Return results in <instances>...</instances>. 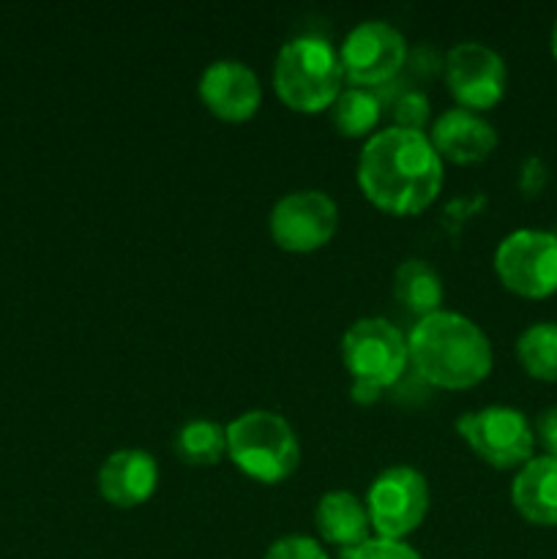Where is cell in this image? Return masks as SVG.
Masks as SVG:
<instances>
[{"label": "cell", "mask_w": 557, "mask_h": 559, "mask_svg": "<svg viewBox=\"0 0 557 559\" xmlns=\"http://www.w3.org/2000/svg\"><path fill=\"white\" fill-rule=\"evenodd\" d=\"M360 191L396 216L420 213L442 186V158L426 131L388 126L366 140L358 156Z\"/></svg>", "instance_id": "obj_1"}, {"label": "cell", "mask_w": 557, "mask_h": 559, "mask_svg": "<svg viewBox=\"0 0 557 559\" xmlns=\"http://www.w3.org/2000/svg\"><path fill=\"white\" fill-rule=\"evenodd\" d=\"M410 364L431 388L478 385L491 371V342L478 322L457 311H435L420 317L407 336Z\"/></svg>", "instance_id": "obj_2"}, {"label": "cell", "mask_w": 557, "mask_h": 559, "mask_svg": "<svg viewBox=\"0 0 557 559\" xmlns=\"http://www.w3.org/2000/svg\"><path fill=\"white\" fill-rule=\"evenodd\" d=\"M339 49L322 36H295L278 49L273 63V87L287 107L298 112L328 109L342 93Z\"/></svg>", "instance_id": "obj_3"}, {"label": "cell", "mask_w": 557, "mask_h": 559, "mask_svg": "<svg viewBox=\"0 0 557 559\" xmlns=\"http://www.w3.org/2000/svg\"><path fill=\"white\" fill-rule=\"evenodd\" d=\"M227 453L235 467L262 484L289 478L300 464V442L293 426L271 409H249L229 420Z\"/></svg>", "instance_id": "obj_4"}, {"label": "cell", "mask_w": 557, "mask_h": 559, "mask_svg": "<svg viewBox=\"0 0 557 559\" xmlns=\"http://www.w3.org/2000/svg\"><path fill=\"white\" fill-rule=\"evenodd\" d=\"M429 484L424 475L407 464L388 467L371 480L366 491V511L377 538L402 540L429 513Z\"/></svg>", "instance_id": "obj_5"}, {"label": "cell", "mask_w": 557, "mask_h": 559, "mask_svg": "<svg viewBox=\"0 0 557 559\" xmlns=\"http://www.w3.org/2000/svg\"><path fill=\"white\" fill-rule=\"evenodd\" d=\"M342 358L353 380L375 382L386 391L407 371V336L382 317H364L342 336Z\"/></svg>", "instance_id": "obj_6"}, {"label": "cell", "mask_w": 557, "mask_h": 559, "mask_svg": "<svg viewBox=\"0 0 557 559\" xmlns=\"http://www.w3.org/2000/svg\"><path fill=\"white\" fill-rule=\"evenodd\" d=\"M457 431L464 437L475 456L497 469L522 467L533 459L535 435L524 413L502 404L464 413L457 420Z\"/></svg>", "instance_id": "obj_7"}, {"label": "cell", "mask_w": 557, "mask_h": 559, "mask_svg": "<svg viewBox=\"0 0 557 559\" xmlns=\"http://www.w3.org/2000/svg\"><path fill=\"white\" fill-rule=\"evenodd\" d=\"M495 271L511 293L546 298L557 293V235L544 229H513L495 251Z\"/></svg>", "instance_id": "obj_8"}, {"label": "cell", "mask_w": 557, "mask_h": 559, "mask_svg": "<svg viewBox=\"0 0 557 559\" xmlns=\"http://www.w3.org/2000/svg\"><path fill=\"white\" fill-rule=\"evenodd\" d=\"M407 55V38L386 20L358 22L339 49L344 76L355 87L388 85L404 69Z\"/></svg>", "instance_id": "obj_9"}, {"label": "cell", "mask_w": 557, "mask_h": 559, "mask_svg": "<svg viewBox=\"0 0 557 559\" xmlns=\"http://www.w3.org/2000/svg\"><path fill=\"white\" fill-rule=\"evenodd\" d=\"M442 74L451 96L464 109H489L506 93V60L484 41H459L442 58Z\"/></svg>", "instance_id": "obj_10"}, {"label": "cell", "mask_w": 557, "mask_h": 559, "mask_svg": "<svg viewBox=\"0 0 557 559\" xmlns=\"http://www.w3.org/2000/svg\"><path fill=\"white\" fill-rule=\"evenodd\" d=\"M273 240L287 251H315L333 238L339 207L325 191L298 189L284 194L268 218Z\"/></svg>", "instance_id": "obj_11"}, {"label": "cell", "mask_w": 557, "mask_h": 559, "mask_svg": "<svg viewBox=\"0 0 557 559\" xmlns=\"http://www.w3.org/2000/svg\"><path fill=\"white\" fill-rule=\"evenodd\" d=\"M200 98L216 118L249 120L260 109L262 87L251 66L224 58L202 71Z\"/></svg>", "instance_id": "obj_12"}, {"label": "cell", "mask_w": 557, "mask_h": 559, "mask_svg": "<svg viewBox=\"0 0 557 559\" xmlns=\"http://www.w3.org/2000/svg\"><path fill=\"white\" fill-rule=\"evenodd\" d=\"M98 495L115 508H137L153 497L158 486V464L142 448H120L98 467Z\"/></svg>", "instance_id": "obj_13"}, {"label": "cell", "mask_w": 557, "mask_h": 559, "mask_svg": "<svg viewBox=\"0 0 557 559\" xmlns=\"http://www.w3.org/2000/svg\"><path fill=\"white\" fill-rule=\"evenodd\" d=\"M429 140L440 158H448L453 164H475L484 162L495 151L497 131L484 115L453 107L435 120Z\"/></svg>", "instance_id": "obj_14"}, {"label": "cell", "mask_w": 557, "mask_h": 559, "mask_svg": "<svg viewBox=\"0 0 557 559\" xmlns=\"http://www.w3.org/2000/svg\"><path fill=\"white\" fill-rule=\"evenodd\" d=\"M511 502L519 516L538 527H557V459L533 456L511 484Z\"/></svg>", "instance_id": "obj_15"}, {"label": "cell", "mask_w": 557, "mask_h": 559, "mask_svg": "<svg viewBox=\"0 0 557 559\" xmlns=\"http://www.w3.org/2000/svg\"><path fill=\"white\" fill-rule=\"evenodd\" d=\"M315 527L322 540L339 546V549H355L369 540L371 522L364 502L349 491H328L317 500Z\"/></svg>", "instance_id": "obj_16"}, {"label": "cell", "mask_w": 557, "mask_h": 559, "mask_svg": "<svg viewBox=\"0 0 557 559\" xmlns=\"http://www.w3.org/2000/svg\"><path fill=\"white\" fill-rule=\"evenodd\" d=\"M393 295L407 311L418 317H429L440 311L442 278L426 260H404L393 273Z\"/></svg>", "instance_id": "obj_17"}, {"label": "cell", "mask_w": 557, "mask_h": 559, "mask_svg": "<svg viewBox=\"0 0 557 559\" xmlns=\"http://www.w3.org/2000/svg\"><path fill=\"white\" fill-rule=\"evenodd\" d=\"M175 456L191 467H211L227 453V426L208 418L186 420L173 440Z\"/></svg>", "instance_id": "obj_18"}, {"label": "cell", "mask_w": 557, "mask_h": 559, "mask_svg": "<svg viewBox=\"0 0 557 559\" xmlns=\"http://www.w3.org/2000/svg\"><path fill=\"white\" fill-rule=\"evenodd\" d=\"M328 109H331V120L339 134L366 136L380 123L382 102L369 87H344Z\"/></svg>", "instance_id": "obj_19"}, {"label": "cell", "mask_w": 557, "mask_h": 559, "mask_svg": "<svg viewBox=\"0 0 557 559\" xmlns=\"http://www.w3.org/2000/svg\"><path fill=\"white\" fill-rule=\"evenodd\" d=\"M517 358L530 377L557 382V322H535L517 338Z\"/></svg>", "instance_id": "obj_20"}, {"label": "cell", "mask_w": 557, "mask_h": 559, "mask_svg": "<svg viewBox=\"0 0 557 559\" xmlns=\"http://www.w3.org/2000/svg\"><path fill=\"white\" fill-rule=\"evenodd\" d=\"M429 98L420 91H402L399 98L393 102V118H396V126L413 131H424L426 120H429Z\"/></svg>", "instance_id": "obj_21"}, {"label": "cell", "mask_w": 557, "mask_h": 559, "mask_svg": "<svg viewBox=\"0 0 557 559\" xmlns=\"http://www.w3.org/2000/svg\"><path fill=\"white\" fill-rule=\"evenodd\" d=\"M342 559H420V555L404 540L369 538L355 549H344Z\"/></svg>", "instance_id": "obj_22"}, {"label": "cell", "mask_w": 557, "mask_h": 559, "mask_svg": "<svg viewBox=\"0 0 557 559\" xmlns=\"http://www.w3.org/2000/svg\"><path fill=\"white\" fill-rule=\"evenodd\" d=\"M265 559H328V555L309 535H284L268 546Z\"/></svg>", "instance_id": "obj_23"}, {"label": "cell", "mask_w": 557, "mask_h": 559, "mask_svg": "<svg viewBox=\"0 0 557 559\" xmlns=\"http://www.w3.org/2000/svg\"><path fill=\"white\" fill-rule=\"evenodd\" d=\"M388 391H391L393 402L404 404V407H407V404H410V407H418V404L429 402L431 393H435V388H431L429 382L424 380V377L415 374V371H413V374H407V371H404V374L399 377V380L393 382Z\"/></svg>", "instance_id": "obj_24"}, {"label": "cell", "mask_w": 557, "mask_h": 559, "mask_svg": "<svg viewBox=\"0 0 557 559\" xmlns=\"http://www.w3.org/2000/svg\"><path fill=\"white\" fill-rule=\"evenodd\" d=\"M533 435L535 442L544 448V456L557 459V407H546L544 413L535 418Z\"/></svg>", "instance_id": "obj_25"}, {"label": "cell", "mask_w": 557, "mask_h": 559, "mask_svg": "<svg viewBox=\"0 0 557 559\" xmlns=\"http://www.w3.org/2000/svg\"><path fill=\"white\" fill-rule=\"evenodd\" d=\"M410 66H413V71H418L420 76H431L435 71L442 69V58L429 47V44H420V47L410 55Z\"/></svg>", "instance_id": "obj_26"}, {"label": "cell", "mask_w": 557, "mask_h": 559, "mask_svg": "<svg viewBox=\"0 0 557 559\" xmlns=\"http://www.w3.org/2000/svg\"><path fill=\"white\" fill-rule=\"evenodd\" d=\"M544 180H546L544 162H541V158H535V156H530L528 162H524V167H522V178H519V186H522L524 194H535V191L544 186Z\"/></svg>", "instance_id": "obj_27"}, {"label": "cell", "mask_w": 557, "mask_h": 559, "mask_svg": "<svg viewBox=\"0 0 557 559\" xmlns=\"http://www.w3.org/2000/svg\"><path fill=\"white\" fill-rule=\"evenodd\" d=\"M349 396H353V402H358V404H375L377 399L382 396V388L375 385V382L353 380V388H349Z\"/></svg>", "instance_id": "obj_28"}, {"label": "cell", "mask_w": 557, "mask_h": 559, "mask_svg": "<svg viewBox=\"0 0 557 559\" xmlns=\"http://www.w3.org/2000/svg\"><path fill=\"white\" fill-rule=\"evenodd\" d=\"M552 55H555L557 60V20H555V27H552Z\"/></svg>", "instance_id": "obj_29"}]
</instances>
